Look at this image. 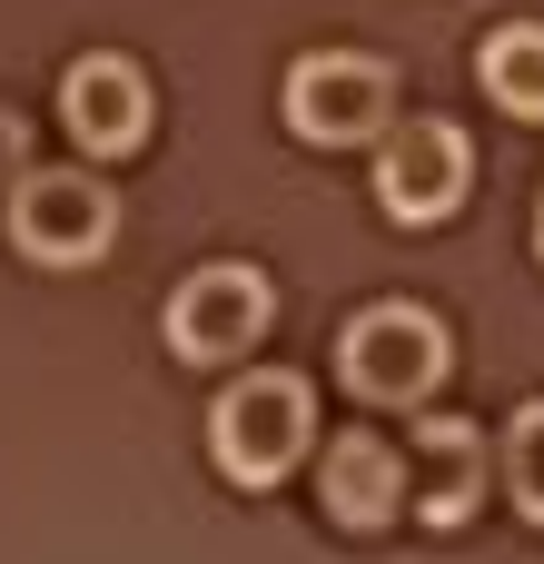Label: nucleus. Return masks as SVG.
<instances>
[{"instance_id":"obj_3","label":"nucleus","mask_w":544,"mask_h":564,"mask_svg":"<svg viewBox=\"0 0 544 564\" xmlns=\"http://www.w3.org/2000/svg\"><path fill=\"white\" fill-rule=\"evenodd\" d=\"M287 129L307 149H377L396 129V69L377 50H307L287 69Z\"/></svg>"},{"instance_id":"obj_13","label":"nucleus","mask_w":544,"mask_h":564,"mask_svg":"<svg viewBox=\"0 0 544 564\" xmlns=\"http://www.w3.org/2000/svg\"><path fill=\"white\" fill-rule=\"evenodd\" d=\"M535 258H544V198H535Z\"/></svg>"},{"instance_id":"obj_9","label":"nucleus","mask_w":544,"mask_h":564,"mask_svg":"<svg viewBox=\"0 0 544 564\" xmlns=\"http://www.w3.org/2000/svg\"><path fill=\"white\" fill-rule=\"evenodd\" d=\"M59 119H69V139H79L89 159H129V149L149 139V79H139V59H119V50L69 59Z\"/></svg>"},{"instance_id":"obj_5","label":"nucleus","mask_w":544,"mask_h":564,"mask_svg":"<svg viewBox=\"0 0 544 564\" xmlns=\"http://www.w3.org/2000/svg\"><path fill=\"white\" fill-rule=\"evenodd\" d=\"M466 188H476V149H466L456 119H406V129L377 139V208H387L396 228H436V218H456Z\"/></svg>"},{"instance_id":"obj_2","label":"nucleus","mask_w":544,"mask_h":564,"mask_svg":"<svg viewBox=\"0 0 544 564\" xmlns=\"http://www.w3.org/2000/svg\"><path fill=\"white\" fill-rule=\"evenodd\" d=\"M307 446H317V397H307V377H287V367L238 377V387L218 397V416H208V456H218L228 486H278Z\"/></svg>"},{"instance_id":"obj_8","label":"nucleus","mask_w":544,"mask_h":564,"mask_svg":"<svg viewBox=\"0 0 544 564\" xmlns=\"http://www.w3.org/2000/svg\"><path fill=\"white\" fill-rule=\"evenodd\" d=\"M317 506H327V525H347V535L396 525V516H406V446H387L377 426L327 436V446H317Z\"/></svg>"},{"instance_id":"obj_11","label":"nucleus","mask_w":544,"mask_h":564,"mask_svg":"<svg viewBox=\"0 0 544 564\" xmlns=\"http://www.w3.org/2000/svg\"><path fill=\"white\" fill-rule=\"evenodd\" d=\"M505 496H515V516L525 525H544V397L535 406H515V426H505Z\"/></svg>"},{"instance_id":"obj_12","label":"nucleus","mask_w":544,"mask_h":564,"mask_svg":"<svg viewBox=\"0 0 544 564\" xmlns=\"http://www.w3.org/2000/svg\"><path fill=\"white\" fill-rule=\"evenodd\" d=\"M20 159H30V119H20V109H0V188L20 178Z\"/></svg>"},{"instance_id":"obj_4","label":"nucleus","mask_w":544,"mask_h":564,"mask_svg":"<svg viewBox=\"0 0 544 564\" xmlns=\"http://www.w3.org/2000/svg\"><path fill=\"white\" fill-rule=\"evenodd\" d=\"M119 238V198L89 169H20L10 178V248L40 268H89Z\"/></svg>"},{"instance_id":"obj_1","label":"nucleus","mask_w":544,"mask_h":564,"mask_svg":"<svg viewBox=\"0 0 544 564\" xmlns=\"http://www.w3.org/2000/svg\"><path fill=\"white\" fill-rule=\"evenodd\" d=\"M446 367H456V347H446V317H436L426 297H377V307H357L347 337H337V387L367 397V406H387V416L426 406V397L446 387Z\"/></svg>"},{"instance_id":"obj_6","label":"nucleus","mask_w":544,"mask_h":564,"mask_svg":"<svg viewBox=\"0 0 544 564\" xmlns=\"http://www.w3.org/2000/svg\"><path fill=\"white\" fill-rule=\"evenodd\" d=\"M278 327V288L258 268H198L168 297V357L178 367H228Z\"/></svg>"},{"instance_id":"obj_10","label":"nucleus","mask_w":544,"mask_h":564,"mask_svg":"<svg viewBox=\"0 0 544 564\" xmlns=\"http://www.w3.org/2000/svg\"><path fill=\"white\" fill-rule=\"evenodd\" d=\"M476 79H486V99H496V109L544 119V30H535V20H505V30H486V50H476Z\"/></svg>"},{"instance_id":"obj_7","label":"nucleus","mask_w":544,"mask_h":564,"mask_svg":"<svg viewBox=\"0 0 544 564\" xmlns=\"http://www.w3.org/2000/svg\"><path fill=\"white\" fill-rule=\"evenodd\" d=\"M486 486H496V446H486V426H476V416H446V406H416V446H406L416 525H436V535L476 525Z\"/></svg>"}]
</instances>
